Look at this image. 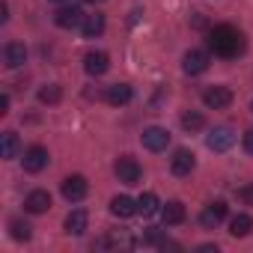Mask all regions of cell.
<instances>
[{"instance_id":"obj_25","label":"cell","mask_w":253,"mask_h":253,"mask_svg":"<svg viewBox=\"0 0 253 253\" xmlns=\"http://www.w3.org/2000/svg\"><path fill=\"white\" fill-rule=\"evenodd\" d=\"M60 95H63V89H60L57 84H48V86L39 89V101H42V104H57Z\"/></svg>"},{"instance_id":"obj_24","label":"cell","mask_w":253,"mask_h":253,"mask_svg":"<svg viewBox=\"0 0 253 253\" xmlns=\"http://www.w3.org/2000/svg\"><path fill=\"white\" fill-rule=\"evenodd\" d=\"M203 125H206L203 113H197V110H188V113H182V128H185V131H200Z\"/></svg>"},{"instance_id":"obj_3","label":"cell","mask_w":253,"mask_h":253,"mask_svg":"<svg viewBox=\"0 0 253 253\" xmlns=\"http://www.w3.org/2000/svg\"><path fill=\"white\" fill-rule=\"evenodd\" d=\"M113 173H116V179H119L122 185H137L140 176H143L140 164H137L134 158H128V155H122V158L113 164Z\"/></svg>"},{"instance_id":"obj_32","label":"cell","mask_w":253,"mask_h":253,"mask_svg":"<svg viewBox=\"0 0 253 253\" xmlns=\"http://www.w3.org/2000/svg\"><path fill=\"white\" fill-rule=\"evenodd\" d=\"M86 3H104V0H86Z\"/></svg>"},{"instance_id":"obj_11","label":"cell","mask_w":253,"mask_h":253,"mask_svg":"<svg viewBox=\"0 0 253 253\" xmlns=\"http://www.w3.org/2000/svg\"><path fill=\"white\" fill-rule=\"evenodd\" d=\"M21 161H24V170L27 173H42L48 167V149L45 146H30Z\"/></svg>"},{"instance_id":"obj_2","label":"cell","mask_w":253,"mask_h":253,"mask_svg":"<svg viewBox=\"0 0 253 253\" xmlns=\"http://www.w3.org/2000/svg\"><path fill=\"white\" fill-rule=\"evenodd\" d=\"M140 143L149 152H164L170 146V131L161 128V125H149V128H143V134H140Z\"/></svg>"},{"instance_id":"obj_13","label":"cell","mask_w":253,"mask_h":253,"mask_svg":"<svg viewBox=\"0 0 253 253\" xmlns=\"http://www.w3.org/2000/svg\"><path fill=\"white\" fill-rule=\"evenodd\" d=\"M104 98H107V104H113V107H122V104H128V101L134 98V89H131L128 84H113V86H107Z\"/></svg>"},{"instance_id":"obj_16","label":"cell","mask_w":253,"mask_h":253,"mask_svg":"<svg viewBox=\"0 0 253 253\" xmlns=\"http://www.w3.org/2000/svg\"><path fill=\"white\" fill-rule=\"evenodd\" d=\"M110 211H113L116 217H131V214H137V200L119 194V197L110 200Z\"/></svg>"},{"instance_id":"obj_12","label":"cell","mask_w":253,"mask_h":253,"mask_svg":"<svg viewBox=\"0 0 253 253\" xmlns=\"http://www.w3.org/2000/svg\"><path fill=\"white\" fill-rule=\"evenodd\" d=\"M226 217V203L223 200H217V203H209L206 209H203V214H200V223L206 226V229H214L220 220Z\"/></svg>"},{"instance_id":"obj_30","label":"cell","mask_w":253,"mask_h":253,"mask_svg":"<svg viewBox=\"0 0 253 253\" xmlns=\"http://www.w3.org/2000/svg\"><path fill=\"white\" fill-rule=\"evenodd\" d=\"M6 18H9V6L3 3V6H0V21H6Z\"/></svg>"},{"instance_id":"obj_8","label":"cell","mask_w":253,"mask_h":253,"mask_svg":"<svg viewBox=\"0 0 253 253\" xmlns=\"http://www.w3.org/2000/svg\"><path fill=\"white\" fill-rule=\"evenodd\" d=\"M194 167H197V158H194L191 149H176V152H173V158H170L173 176H191Z\"/></svg>"},{"instance_id":"obj_5","label":"cell","mask_w":253,"mask_h":253,"mask_svg":"<svg viewBox=\"0 0 253 253\" xmlns=\"http://www.w3.org/2000/svg\"><path fill=\"white\" fill-rule=\"evenodd\" d=\"M232 143H235V131L229 128V125H217V128H211L209 137H206V146L211 152H226Z\"/></svg>"},{"instance_id":"obj_33","label":"cell","mask_w":253,"mask_h":253,"mask_svg":"<svg viewBox=\"0 0 253 253\" xmlns=\"http://www.w3.org/2000/svg\"><path fill=\"white\" fill-rule=\"evenodd\" d=\"M250 113H253V101H250Z\"/></svg>"},{"instance_id":"obj_14","label":"cell","mask_w":253,"mask_h":253,"mask_svg":"<svg viewBox=\"0 0 253 253\" xmlns=\"http://www.w3.org/2000/svg\"><path fill=\"white\" fill-rule=\"evenodd\" d=\"M24 209H27L30 214H45V211L51 209V194H48V191H30L27 200H24Z\"/></svg>"},{"instance_id":"obj_26","label":"cell","mask_w":253,"mask_h":253,"mask_svg":"<svg viewBox=\"0 0 253 253\" xmlns=\"http://www.w3.org/2000/svg\"><path fill=\"white\" fill-rule=\"evenodd\" d=\"M244 152H247V155H253V128H247V131H244Z\"/></svg>"},{"instance_id":"obj_29","label":"cell","mask_w":253,"mask_h":253,"mask_svg":"<svg viewBox=\"0 0 253 253\" xmlns=\"http://www.w3.org/2000/svg\"><path fill=\"white\" fill-rule=\"evenodd\" d=\"M241 200H247V203L253 206V188H244V191H241Z\"/></svg>"},{"instance_id":"obj_19","label":"cell","mask_w":253,"mask_h":253,"mask_svg":"<svg viewBox=\"0 0 253 253\" xmlns=\"http://www.w3.org/2000/svg\"><path fill=\"white\" fill-rule=\"evenodd\" d=\"M250 229H253V217L250 214H235L229 220V235L232 238H244V235H250Z\"/></svg>"},{"instance_id":"obj_15","label":"cell","mask_w":253,"mask_h":253,"mask_svg":"<svg viewBox=\"0 0 253 253\" xmlns=\"http://www.w3.org/2000/svg\"><path fill=\"white\" fill-rule=\"evenodd\" d=\"M3 63H6L9 69L24 66V63H27V48H24L21 42H6V48H3Z\"/></svg>"},{"instance_id":"obj_7","label":"cell","mask_w":253,"mask_h":253,"mask_svg":"<svg viewBox=\"0 0 253 253\" xmlns=\"http://www.w3.org/2000/svg\"><path fill=\"white\" fill-rule=\"evenodd\" d=\"M86 179L84 176H66L63 179V188H60V194L69 200V203H81L84 197H86Z\"/></svg>"},{"instance_id":"obj_10","label":"cell","mask_w":253,"mask_h":253,"mask_svg":"<svg viewBox=\"0 0 253 253\" xmlns=\"http://www.w3.org/2000/svg\"><path fill=\"white\" fill-rule=\"evenodd\" d=\"M209 69V54L206 51H188L185 57H182V72L185 75H203Z\"/></svg>"},{"instance_id":"obj_6","label":"cell","mask_w":253,"mask_h":253,"mask_svg":"<svg viewBox=\"0 0 253 253\" xmlns=\"http://www.w3.org/2000/svg\"><path fill=\"white\" fill-rule=\"evenodd\" d=\"M203 104L211 107V110H223V107H229V104H232V92H229V86H209V89L203 92Z\"/></svg>"},{"instance_id":"obj_4","label":"cell","mask_w":253,"mask_h":253,"mask_svg":"<svg viewBox=\"0 0 253 253\" xmlns=\"http://www.w3.org/2000/svg\"><path fill=\"white\" fill-rule=\"evenodd\" d=\"M84 21H86L84 9H81V6H69V3H63V6L57 9V15H54V24L63 27V30H75V27H81Z\"/></svg>"},{"instance_id":"obj_1","label":"cell","mask_w":253,"mask_h":253,"mask_svg":"<svg viewBox=\"0 0 253 253\" xmlns=\"http://www.w3.org/2000/svg\"><path fill=\"white\" fill-rule=\"evenodd\" d=\"M209 48L217 54V57H238L244 51V36L241 30H235L232 24H217L209 30Z\"/></svg>"},{"instance_id":"obj_27","label":"cell","mask_w":253,"mask_h":253,"mask_svg":"<svg viewBox=\"0 0 253 253\" xmlns=\"http://www.w3.org/2000/svg\"><path fill=\"white\" fill-rule=\"evenodd\" d=\"M9 110V95L3 92V95H0V113H6Z\"/></svg>"},{"instance_id":"obj_22","label":"cell","mask_w":253,"mask_h":253,"mask_svg":"<svg viewBox=\"0 0 253 253\" xmlns=\"http://www.w3.org/2000/svg\"><path fill=\"white\" fill-rule=\"evenodd\" d=\"M9 229H12V238L15 241H30V235H33V226L27 220H21V217H12L9 220Z\"/></svg>"},{"instance_id":"obj_23","label":"cell","mask_w":253,"mask_h":253,"mask_svg":"<svg viewBox=\"0 0 253 253\" xmlns=\"http://www.w3.org/2000/svg\"><path fill=\"white\" fill-rule=\"evenodd\" d=\"M158 197L155 194H143L140 200H137V214H143V217H152L155 211H158Z\"/></svg>"},{"instance_id":"obj_17","label":"cell","mask_w":253,"mask_h":253,"mask_svg":"<svg viewBox=\"0 0 253 253\" xmlns=\"http://www.w3.org/2000/svg\"><path fill=\"white\" fill-rule=\"evenodd\" d=\"M86 223H89V214H86L84 209H75V211H69V217H66V232H69V235H84V232H86Z\"/></svg>"},{"instance_id":"obj_21","label":"cell","mask_w":253,"mask_h":253,"mask_svg":"<svg viewBox=\"0 0 253 253\" xmlns=\"http://www.w3.org/2000/svg\"><path fill=\"white\" fill-rule=\"evenodd\" d=\"M18 149H21L18 134H15V131H3V143H0V152H3V158H6V161H9V158H15V155H18Z\"/></svg>"},{"instance_id":"obj_20","label":"cell","mask_w":253,"mask_h":253,"mask_svg":"<svg viewBox=\"0 0 253 253\" xmlns=\"http://www.w3.org/2000/svg\"><path fill=\"white\" fill-rule=\"evenodd\" d=\"M81 30H84V36H86V39H95V36H101V33H104V15H101V12H95V15H86V21L81 24Z\"/></svg>"},{"instance_id":"obj_31","label":"cell","mask_w":253,"mask_h":253,"mask_svg":"<svg viewBox=\"0 0 253 253\" xmlns=\"http://www.w3.org/2000/svg\"><path fill=\"white\" fill-rule=\"evenodd\" d=\"M51 3H60V6H63V3H69V0H51Z\"/></svg>"},{"instance_id":"obj_9","label":"cell","mask_w":253,"mask_h":253,"mask_svg":"<svg viewBox=\"0 0 253 253\" xmlns=\"http://www.w3.org/2000/svg\"><path fill=\"white\" fill-rule=\"evenodd\" d=\"M107 69H110V57H107L104 51H89V54L84 57V72H86V75L101 78Z\"/></svg>"},{"instance_id":"obj_18","label":"cell","mask_w":253,"mask_h":253,"mask_svg":"<svg viewBox=\"0 0 253 253\" xmlns=\"http://www.w3.org/2000/svg\"><path fill=\"white\" fill-rule=\"evenodd\" d=\"M161 217H164V223H167V226H176V223H182V220H185V206H182L179 200H170V203L161 209Z\"/></svg>"},{"instance_id":"obj_28","label":"cell","mask_w":253,"mask_h":253,"mask_svg":"<svg viewBox=\"0 0 253 253\" xmlns=\"http://www.w3.org/2000/svg\"><path fill=\"white\" fill-rule=\"evenodd\" d=\"M197 250H200V253H217V247H214V244H200Z\"/></svg>"}]
</instances>
